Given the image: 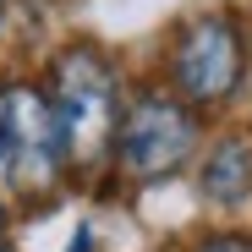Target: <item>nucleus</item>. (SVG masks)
Listing matches in <instances>:
<instances>
[{"label": "nucleus", "mask_w": 252, "mask_h": 252, "mask_svg": "<svg viewBox=\"0 0 252 252\" xmlns=\"http://www.w3.org/2000/svg\"><path fill=\"white\" fill-rule=\"evenodd\" d=\"M176 71L187 82V94L197 99H225L230 94V82L241 71V44H236V28L225 17H203L192 33H187V44L176 55Z\"/></svg>", "instance_id": "7ed1b4c3"}, {"label": "nucleus", "mask_w": 252, "mask_h": 252, "mask_svg": "<svg viewBox=\"0 0 252 252\" xmlns=\"http://www.w3.org/2000/svg\"><path fill=\"white\" fill-rule=\"evenodd\" d=\"M6 154H11V132H6V110H0V164H6Z\"/></svg>", "instance_id": "0eeeda50"}, {"label": "nucleus", "mask_w": 252, "mask_h": 252, "mask_svg": "<svg viewBox=\"0 0 252 252\" xmlns=\"http://www.w3.org/2000/svg\"><path fill=\"white\" fill-rule=\"evenodd\" d=\"M197 132L181 104H164V99H143L132 115H126L121 126V159L132 164L137 176H159L170 170V164H181L192 154Z\"/></svg>", "instance_id": "f03ea898"}, {"label": "nucleus", "mask_w": 252, "mask_h": 252, "mask_svg": "<svg viewBox=\"0 0 252 252\" xmlns=\"http://www.w3.org/2000/svg\"><path fill=\"white\" fill-rule=\"evenodd\" d=\"M6 132H11V143L22 148V181L44 187L50 170H55V154H61L50 104L38 99L33 88H11V94H6Z\"/></svg>", "instance_id": "20e7f679"}, {"label": "nucleus", "mask_w": 252, "mask_h": 252, "mask_svg": "<svg viewBox=\"0 0 252 252\" xmlns=\"http://www.w3.org/2000/svg\"><path fill=\"white\" fill-rule=\"evenodd\" d=\"M203 252H252V241H241V236H225V241H208Z\"/></svg>", "instance_id": "423d86ee"}, {"label": "nucleus", "mask_w": 252, "mask_h": 252, "mask_svg": "<svg viewBox=\"0 0 252 252\" xmlns=\"http://www.w3.org/2000/svg\"><path fill=\"white\" fill-rule=\"evenodd\" d=\"M55 137L71 159H99L115 132V77L99 55L71 50L55 71Z\"/></svg>", "instance_id": "f257e3e1"}, {"label": "nucleus", "mask_w": 252, "mask_h": 252, "mask_svg": "<svg viewBox=\"0 0 252 252\" xmlns=\"http://www.w3.org/2000/svg\"><path fill=\"white\" fill-rule=\"evenodd\" d=\"M203 192L214 203H241L252 192V143L230 137L208 154V170H203Z\"/></svg>", "instance_id": "39448f33"}]
</instances>
